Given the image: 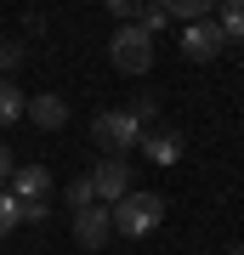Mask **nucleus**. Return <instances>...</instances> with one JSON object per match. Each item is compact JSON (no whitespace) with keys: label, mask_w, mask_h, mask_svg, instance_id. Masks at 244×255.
Masks as SVG:
<instances>
[{"label":"nucleus","mask_w":244,"mask_h":255,"mask_svg":"<svg viewBox=\"0 0 244 255\" xmlns=\"http://www.w3.org/2000/svg\"><path fill=\"white\" fill-rule=\"evenodd\" d=\"M108 221H114V233H125V238H148L165 221V199L159 193H125L119 204H108Z\"/></svg>","instance_id":"f257e3e1"},{"label":"nucleus","mask_w":244,"mask_h":255,"mask_svg":"<svg viewBox=\"0 0 244 255\" xmlns=\"http://www.w3.org/2000/svg\"><path fill=\"white\" fill-rule=\"evenodd\" d=\"M142 136H148V130L136 125L125 108H102L97 119H91V142H97L108 159H125L131 147H142Z\"/></svg>","instance_id":"f03ea898"},{"label":"nucleus","mask_w":244,"mask_h":255,"mask_svg":"<svg viewBox=\"0 0 244 255\" xmlns=\"http://www.w3.org/2000/svg\"><path fill=\"white\" fill-rule=\"evenodd\" d=\"M154 46H159L154 34H142L136 23H119V34L108 40V57H114L119 74H148L154 68Z\"/></svg>","instance_id":"7ed1b4c3"},{"label":"nucleus","mask_w":244,"mask_h":255,"mask_svg":"<svg viewBox=\"0 0 244 255\" xmlns=\"http://www.w3.org/2000/svg\"><path fill=\"white\" fill-rule=\"evenodd\" d=\"M85 182H91V193H97V204L108 210V204H119V199L131 193V164H125V159H102Z\"/></svg>","instance_id":"20e7f679"},{"label":"nucleus","mask_w":244,"mask_h":255,"mask_svg":"<svg viewBox=\"0 0 244 255\" xmlns=\"http://www.w3.org/2000/svg\"><path fill=\"white\" fill-rule=\"evenodd\" d=\"M6 193L17 204H51V170H45V164H17L11 182H6Z\"/></svg>","instance_id":"39448f33"},{"label":"nucleus","mask_w":244,"mask_h":255,"mask_svg":"<svg viewBox=\"0 0 244 255\" xmlns=\"http://www.w3.org/2000/svg\"><path fill=\"white\" fill-rule=\"evenodd\" d=\"M227 51V34L216 23H188L182 28V57L188 63H210V57H222Z\"/></svg>","instance_id":"423d86ee"},{"label":"nucleus","mask_w":244,"mask_h":255,"mask_svg":"<svg viewBox=\"0 0 244 255\" xmlns=\"http://www.w3.org/2000/svg\"><path fill=\"white\" fill-rule=\"evenodd\" d=\"M108 238H114V221H108V210H102V204L74 210V244H80V250H102Z\"/></svg>","instance_id":"0eeeda50"},{"label":"nucleus","mask_w":244,"mask_h":255,"mask_svg":"<svg viewBox=\"0 0 244 255\" xmlns=\"http://www.w3.org/2000/svg\"><path fill=\"white\" fill-rule=\"evenodd\" d=\"M23 114L34 119L40 130H63V125H68V102L57 97V91H34V97L23 102Z\"/></svg>","instance_id":"6e6552de"},{"label":"nucleus","mask_w":244,"mask_h":255,"mask_svg":"<svg viewBox=\"0 0 244 255\" xmlns=\"http://www.w3.org/2000/svg\"><path fill=\"white\" fill-rule=\"evenodd\" d=\"M142 153L154 159V164H176L182 159V130H171V125L148 130V136H142Z\"/></svg>","instance_id":"1a4fd4ad"},{"label":"nucleus","mask_w":244,"mask_h":255,"mask_svg":"<svg viewBox=\"0 0 244 255\" xmlns=\"http://www.w3.org/2000/svg\"><path fill=\"white\" fill-rule=\"evenodd\" d=\"M23 91H17V85H11V80H0V130H11V125H17V119H23Z\"/></svg>","instance_id":"9d476101"},{"label":"nucleus","mask_w":244,"mask_h":255,"mask_svg":"<svg viewBox=\"0 0 244 255\" xmlns=\"http://www.w3.org/2000/svg\"><path fill=\"white\" fill-rule=\"evenodd\" d=\"M165 11H171V23L188 28V23H210V11H216V6H210V0H171Z\"/></svg>","instance_id":"9b49d317"},{"label":"nucleus","mask_w":244,"mask_h":255,"mask_svg":"<svg viewBox=\"0 0 244 255\" xmlns=\"http://www.w3.org/2000/svg\"><path fill=\"white\" fill-rule=\"evenodd\" d=\"M216 28L227 34V46H233V40H244V0H227V6H216Z\"/></svg>","instance_id":"f8f14e48"},{"label":"nucleus","mask_w":244,"mask_h":255,"mask_svg":"<svg viewBox=\"0 0 244 255\" xmlns=\"http://www.w3.org/2000/svg\"><path fill=\"white\" fill-rule=\"evenodd\" d=\"M17 227H23V216H17V199H11L6 187H0V238H6V233H17Z\"/></svg>","instance_id":"ddd939ff"},{"label":"nucleus","mask_w":244,"mask_h":255,"mask_svg":"<svg viewBox=\"0 0 244 255\" xmlns=\"http://www.w3.org/2000/svg\"><path fill=\"white\" fill-rule=\"evenodd\" d=\"M17 63H23V46H17V40H0V80H6Z\"/></svg>","instance_id":"4468645a"},{"label":"nucleus","mask_w":244,"mask_h":255,"mask_svg":"<svg viewBox=\"0 0 244 255\" xmlns=\"http://www.w3.org/2000/svg\"><path fill=\"white\" fill-rule=\"evenodd\" d=\"M68 204H74V210H91V204H97V193H91V182H85V176L68 187Z\"/></svg>","instance_id":"2eb2a0df"},{"label":"nucleus","mask_w":244,"mask_h":255,"mask_svg":"<svg viewBox=\"0 0 244 255\" xmlns=\"http://www.w3.org/2000/svg\"><path fill=\"white\" fill-rule=\"evenodd\" d=\"M108 6H114V17H119V23H136V11H142L136 0H108Z\"/></svg>","instance_id":"dca6fc26"},{"label":"nucleus","mask_w":244,"mask_h":255,"mask_svg":"<svg viewBox=\"0 0 244 255\" xmlns=\"http://www.w3.org/2000/svg\"><path fill=\"white\" fill-rule=\"evenodd\" d=\"M11 170H17V164H11V147H6V142H0V187H6V182H11Z\"/></svg>","instance_id":"f3484780"},{"label":"nucleus","mask_w":244,"mask_h":255,"mask_svg":"<svg viewBox=\"0 0 244 255\" xmlns=\"http://www.w3.org/2000/svg\"><path fill=\"white\" fill-rule=\"evenodd\" d=\"M227 255H244V244H233V250H227Z\"/></svg>","instance_id":"a211bd4d"}]
</instances>
